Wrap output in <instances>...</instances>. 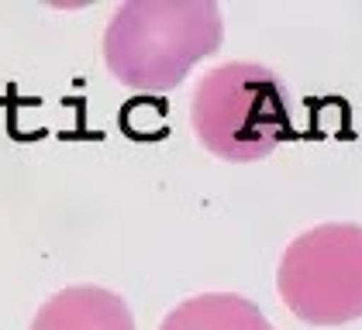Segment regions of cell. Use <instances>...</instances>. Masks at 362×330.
<instances>
[{"label":"cell","instance_id":"5","mask_svg":"<svg viewBox=\"0 0 362 330\" xmlns=\"http://www.w3.org/2000/svg\"><path fill=\"white\" fill-rule=\"evenodd\" d=\"M159 330H276L266 313L235 293H200L169 310Z\"/></svg>","mask_w":362,"mask_h":330},{"label":"cell","instance_id":"4","mask_svg":"<svg viewBox=\"0 0 362 330\" xmlns=\"http://www.w3.org/2000/svg\"><path fill=\"white\" fill-rule=\"evenodd\" d=\"M31 330H135V317L111 289L69 286L35 313Z\"/></svg>","mask_w":362,"mask_h":330},{"label":"cell","instance_id":"3","mask_svg":"<svg viewBox=\"0 0 362 330\" xmlns=\"http://www.w3.org/2000/svg\"><path fill=\"white\" fill-rule=\"evenodd\" d=\"M276 289L293 317L338 327L362 317V227L321 224L293 238L276 269Z\"/></svg>","mask_w":362,"mask_h":330},{"label":"cell","instance_id":"2","mask_svg":"<svg viewBox=\"0 0 362 330\" xmlns=\"http://www.w3.org/2000/svg\"><path fill=\"white\" fill-rule=\"evenodd\" d=\"M190 121L207 152L224 162H259L290 131V107L273 69L224 62L197 82Z\"/></svg>","mask_w":362,"mask_h":330},{"label":"cell","instance_id":"1","mask_svg":"<svg viewBox=\"0 0 362 330\" xmlns=\"http://www.w3.org/2000/svg\"><path fill=\"white\" fill-rule=\"evenodd\" d=\"M221 35L214 0H132L104 31V62L124 86L166 93L221 45Z\"/></svg>","mask_w":362,"mask_h":330}]
</instances>
